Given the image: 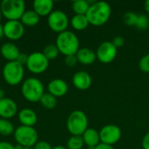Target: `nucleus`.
Returning a JSON list of instances; mask_svg holds the SVG:
<instances>
[{
	"label": "nucleus",
	"mask_w": 149,
	"mask_h": 149,
	"mask_svg": "<svg viewBox=\"0 0 149 149\" xmlns=\"http://www.w3.org/2000/svg\"><path fill=\"white\" fill-rule=\"evenodd\" d=\"M111 13L112 9L110 4L105 1H99L90 5L86 17L90 24L101 26L109 20Z\"/></svg>",
	"instance_id": "1"
},
{
	"label": "nucleus",
	"mask_w": 149,
	"mask_h": 149,
	"mask_svg": "<svg viewBox=\"0 0 149 149\" xmlns=\"http://www.w3.org/2000/svg\"><path fill=\"white\" fill-rule=\"evenodd\" d=\"M55 45L58 47L59 52L65 57L70 55H76L79 50V40L78 37L74 32L67 30L58 33Z\"/></svg>",
	"instance_id": "2"
},
{
	"label": "nucleus",
	"mask_w": 149,
	"mask_h": 149,
	"mask_svg": "<svg viewBox=\"0 0 149 149\" xmlns=\"http://www.w3.org/2000/svg\"><path fill=\"white\" fill-rule=\"evenodd\" d=\"M23 97L30 102H38L45 93L44 85L37 78H29L24 81L21 86Z\"/></svg>",
	"instance_id": "3"
},
{
	"label": "nucleus",
	"mask_w": 149,
	"mask_h": 149,
	"mask_svg": "<svg viewBox=\"0 0 149 149\" xmlns=\"http://www.w3.org/2000/svg\"><path fill=\"white\" fill-rule=\"evenodd\" d=\"M66 127L72 135L82 136L88 128V119L86 114L80 110L72 112L67 118Z\"/></svg>",
	"instance_id": "4"
},
{
	"label": "nucleus",
	"mask_w": 149,
	"mask_h": 149,
	"mask_svg": "<svg viewBox=\"0 0 149 149\" xmlns=\"http://www.w3.org/2000/svg\"><path fill=\"white\" fill-rule=\"evenodd\" d=\"M0 10L2 15L8 20H20L25 12V3L23 0H3Z\"/></svg>",
	"instance_id": "5"
},
{
	"label": "nucleus",
	"mask_w": 149,
	"mask_h": 149,
	"mask_svg": "<svg viewBox=\"0 0 149 149\" xmlns=\"http://www.w3.org/2000/svg\"><path fill=\"white\" fill-rule=\"evenodd\" d=\"M24 75V65L17 61L7 62L3 68V77L10 86H17L23 80Z\"/></svg>",
	"instance_id": "6"
},
{
	"label": "nucleus",
	"mask_w": 149,
	"mask_h": 149,
	"mask_svg": "<svg viewBox=\"0 0 149 149\" xmlns=\"http://www.w3.org/2000/svg\"><path fill=\"white\" fill-rule=\"evenodd\" d=\"M13 134L17 143L24 148H32L38 142V133L32 127L19 126Z\"/></svg>",
	"instance_id": "7"
},
{
	"label": "nucleus",
	"mask_w": 149,
	"mask_h": 149,
	"mask_svg": "<svg viewBox=\"0 0 149 149\" xmlns=\"http://www.w3.org/2000/svg\"><path fill=\"white\" fill-rule=\"evenodd\" d=\"M26 66L31 72L34 74H40L47 70L49 66V60L43 52H35L28 56Z\"/></svg>",
	"instance_id": "8"
},
{
	"label": "nucleus",
	"mask_w": 149,
	"mask_h": 149,
	"mask_svg": "<svg viewBox=\"0 0 149 149\" xmlns=\"http://www.w3.org/2000/svg\"><path fill=\"white\" fill-rule=\"evenodd\" d=\"M47 22L51 30L58 33L66 31L69 25V18L67 15L59 10H52V12L48 16Z\"/></svg>",
	"instance_id": "9"
},
{
	"label": "nucleus",
	"mask_w": 149,
	"mask_h": 149,
	"mask_svg": "<svg viewBox=\"0 0 149 149\" xmlns=\"http://www.w3.org/2000/svg\"><path fill=\"white\" fill-rule=\"evenodd\" d=\"M100 143L113 146L121 138V129L116 125H106L100 131Z\"/></svg>",
	"instance_id": "10"
},
{
	"label": "nucleus",
	"mask_w": 149,
	"mask_h": 149,
	"mask_svg": "<svg viewBox=\"0 0 149 149\" xmlns=\"http://www.w3.org/2000/svg\"><path fill=\"white\" fill-rule=\"evenodd\" d=\"M117 56V48L110 41L102 42L97 48L96 57L99 61L103 64L113 62Z\"/></svg>",
	"instance_id": "11"
},
{
	"label": "nucleus",
	"mask_w": 149,
	"mask_h": 149,
	"mask_svg": "<svg viewBox=\"0 0 149 149\" xmlns=\"http://www.w3.org/2000/svg\"><path fill=\"white\" fill-rule=\"evenodd\" d=\"M4 37L10 40L21 38L24 33V26L20 20H8L3 24Z\"/></svg>",
	"instance_id": "12"
},
{
	"label": "nucleus",
	"mask_w": 149,
	"mask_h": 149,
	"mask_svg": "<svg viewBox=\"0 0 149 149\" xmlns=\"http://www.w3.org/2000/svg\"><path fill=\"white\" fill-rule=\"evenodd\" d=\"M17 106L16 102L10 98H3L0 100V117L1 119H10L16 115Z\"/></svg>",
	"instance_id": "13"
},
{
	"label": "nucleus",
	"mask_w": 149,
	"mask_h": 149,
	"mask_svg": "<svg viewBox=\"0 0 149 149\" xmlns=\"http://www.w3.org/2000/svg\"><path fill=\"white\" fill-rule=\"evenodd\" d=\"M92 82H93V79H92L91 75L88 72H84V71L77 72L72 77L73 86L77 89L81 90V91L87 90L91 86Z\"/></svg>",
	"instance_id": "14"
},
{
	"label": "nucleus",
	"mask_w": 149,
	"mask_h": 149,
	"mask_svg": "<svg viewBox=\"0 0 149 149\" xmlns=\"http://www.w3.org/2000/svg\"><path fill=\"white\" fill-rule=\"evenodd\" d=\"M47 89L48 93L54 97H62L68 92V85L65 80L61 79H55L49 82Z\"/></svg>",
	"instance_id": "15"
},
{
	"label": "nucleus",
	"mask_w": 149,
	"mask_h": 149,
	"mask_svg": "<svg viewBox=\"0 0 149 149\" xmlns=\"http://www.w3.org/2000/svg\"><path fill=\"white\" fill-rule=\"evenodd\" d=\"M0 52L3 57V58L8 60V62L17 61L21 53L18 47L15 44L10 42L3 44L0 48Z\"/></svg>",
	"instance_id": "16"
},
{
	"label": "nucleus",
	"mask_w": 149,
	"mask_h": 149,
	"mask_svg": "<svg viewBox=\"0 0 149 149\" xmlns=\"http://www.w3.org/2000/svg\"><path fill=\"white\" fill-rule=\"evenodd\" d=\"M53 1L52 0H35L33 2V10L39 17L49 16L52 12Z\"/></svg>",
	"instance_id": "17"
},
{
	"label": "nucleus",
	"mask_w": 149,
	"mask_h": 149,
	"mask_svg": "<svg viewBox=\"0 0 149 149\" xmlns=\"http://www.w3.org/2000/svg\"><path fill=\"white\" fill-rule=\"evenodd\" d=\"M18 120L22 126L32 127L37 123L38 117L36 113L31 108H24L18 113Z\"/></svg>",
	"instance_id": "18"
},
{
	"label": "nucleus",
	"mask_w": 149,
	"mask_h": 149,
	"mask_svg": "<svg viewBox=\"0 0 149 149\" xmlns=\"http://www.w3.org/2000/svg\"><path fill=\"white\" fill-rule=\"evenodd\" d=\"M76 57H77L78 62L81 63L82 65H86L93 64L95 62V60L97 59L96 52L87 47L79 48V50L76 53Z\"/></svg>",
	"instance_id": "19"
},
{
	"label": "nucleus",
	"mask_w": 149,
	"mask_h": 149,
	"mask_svg": "<svg viewBox=\"0 0 149 149\" xmlns=\"http://www.w3.org/2000/svg\"><path fill=\"white\" fill-rule=\"evenodd\" d=\"M84 144L88 147V148H95L100 143V132L94 128H87L86 132L82 134Z\"/></svg>",
	"instance_id": "20"
},
{
	"label": "nucleus",
	"mask_w": 149,
	"mask_h": 149,
	"mask_svg": "<svg viewBox=\"0 0 149 149\" xmlns=\"http://www.w3.org/2000/svg\"><path fill=\"white\" fill-rule=\"evenodd\" d=\"M39 18L40 17L33 10H25L20 18V22L26 26H34L39 22Z\"/></svg>",
	"instance_id": "21"
},
{
	"label": "nucleus",
	"mask_w": 149,
	"mask_h": 149,
	"mask_svg": "<svg viewBox=\"0 0 149 149\" xmlns=\"http://www.w3.org/2000/svg\"><path fill=\"white\" fill-rule=\"evenodd\" d=\"M71 25L77 31H83L90 24L86 15H74L71 19Z\"/></svg>",
	"instance_id": "22"
},
{
	"label": "nucleus",
	"mask_w": 149,
	"mask_h": 149,
	"mask_svg": "<svg viewBox=\"0 0 149 149\" xmlns=\"http://www.w3.org/2000/svg\"><path fill=\"white\" fill-rule=\"evenodd\" d=\"M89 7L90 3L86 0H76L72 3V10L76 15H86Z\"/></svg>",
	"instance_id": "23"
},
{
	"label": "nucleus",
	"mask_w": 149,
	"mask_h": 149,
	"mask_svg": "<svg viewBox=\"0 0 149 149\" xmlns=\"http://www.w3.org/2000/svg\"><path fill=\"white\" fill-rule=\"evenodd\" d=\"M15 132L13 124L5 119H0V134L3 136H9Z\"/></svg>",
	"instance_id": "24"
},
{
	"label": "nucleus",
	"mask_w": 149,
	"mask_h": 149,
	"mask_svg": "<svg viewBox=\"0 0 149 149\" xmlns=\"http://www.w3.org/2000/svg\"><path fill=\"white\" fill-rule=\"evenodd\" d=\"M39 102L41 105L47 108V109H53L57 106V98L52 95L51 93H44V95L41 97Z\"/></svg>",
	"instance_id": "25"
},
{
	"label": "nucleus",
	"mask_w": 149,
	"mask_h": 149,
	"mask_svg": "<svg viewBox=\"0 0 149 149\" xmlns=\"http://www.w3.org/2000/svg\"><path fill=\"white\" fill-rule=\"evenodd\" d=\"M59 53L60 52H59L58 47L54 44H50V45H46L43 50V54L46 57V58L48 60L55 59L58 56Z\"/></svg>",
	"instance_id": "26"
},
{
	"label": "nucleus",
	"mask_w": 149,
	"mask_h": 149,
	"mask_svg": "<svg viewBox=\"0 0 149 149\" xmlns=\"http://www.w3.org/2000/svg\"><path fill=\"white\" fill-rule=\"evenodd\" d=\"M84 141L82 136L72 135L67 141V149H83Z\"/></svg>",
	"instance_id": "27"
},
{
	"label": "nucleus",
	"mask_w": 149,
	"mask_h": 149,
	"mask_svg": "<svg viewBox=\"0 0 149 149\" xmlns=\"http://www.w3.org/2000/svg\"><path fill=\"white\" fill-rule=\"evenodd\" d=\"M123 22L129 26H134L136 25L137 23V19H138V15L134 12V11H127L124 15H123Z\"/></svg>",
	"instance_id": "28"
},
{
	"label": "nucleus",
	"mask_w": 149,
	"mask_h": 149,
	"mask_svg": "<svg viewBox=\"0 0 149 149\" xmlns=\"http://www.w3.org/2000/svg\"><path fill=\"white\" fill-rule=\"evenodd\" d=\"M139 30H147L149 27V18L145 14H141L138 15V19L137 23L135 25Z\"/></svg>",
	"instance_id": "29"
},
{
	"label": "nucleus",
	"mask_w": 149,
	"mask_h": 149,
	"mask_svg": "<svg viewBox=\"0 0 149 149\" xmlns=\"http://www.w3.org/2000/svg\"><path fill=\"white\" fill-rule=\"evenodd\" d=\"M139 68L141 72L148 73L149 72V53L144 55L139 61Z\"/></svg>",
	"instance_id": "30"
},
{
	"label": "nucleus",
	"mask_w": 149,
	"mask_h": 149,
	"mask_svg": "<svg viewBox=\"0 0 149 149\" xmlns=\"http://www.w3.org/2000/svg\"><path fill=\"white\" fill-rule=\"evenodd\" d=\"M65 63L66 65L72 67L74 65H76V64L78 63V59L76 55H70V56H66L65 58Z\"/></svg>",
	"instance_id": "31"
},
{
	"label": "nucleus",
	"mask_w": 149,
	"mask_h": 149,
	"mask_svg": "<svg viewBox=\"0 0 149 149\" xmlns=\"http://www.w3.org/2000/svg\"><path fill=\"white\" fill-rule=\"evenodd\" d=\"M33 149H52V148L50 145V143L44 141H38L35 144Z\"/></svg>",
	"instance_id": "32"
},
{
	"label": "nucleus",
	"mask_w": 149,
	"mask_h": 149,
	"mask_svg": "<svg viewBox=\"0 0 149 149\" xmlns=\"http://www.w3.org/2000/svg\"><path fill=\"white\" fill-rule=\"evenodd\" d=\"M112 43H113V45L118 49V48H120V47H121V46H123V45H124V44H125V40H124V38H123L122 37H120V36H117V37H115V38L113 39Z\"/></svg>",
	"instance_id": "33"
},
{
	"label": "nucleus",
	"mask_w": 149,
	"mask_h": 149,
	"mask_svg": "<svg viewBox=\"0 0 149 149\" xmlns=\"http://www.w3.org/2000/svg\"><path fill=\"white\" fill-rule=\"evenodd\" d=\"M28 56L29 55H27L25 53H20V55H19V57H18L17 61L19 62L23 65H26V63H27V60H28Z\"/></svg>",
	"instance_id": "34"
},
{
	"label": "nucleus",
	"mask_w": 149,
	"mask_h": 149,
	"mask_svg": "<svg viewBox=\"0 0 149 149\" xmlns=\"http://www.w3.org/2000/svg\"><path fill=\"white\" fill-rule=\"evenodd\" d=\"M141 145L143 149H149V132L144 135L141 141Z\"/></svg>",
	"instance_id": "35"
},
{
	"label": "nucleus",
	"mask_w": 149,
	"mask_h": 149,
	"mask_svg": "<svg viewBox=\"0 0 149 149\" xmlns=\"http://www.w3.org/2000/svg\"><path fill=\"white\" fill-rule=\"evenodd\" d=\"M0 149H15V146L6 141H0Z\"/></svg>",
	"instance_id": "36"
},
{
	"label": "nucleus",
	"mask_w": 149,
	"mask_h": 149,
	"mask_svg": "<svg viewBox=\"0 0 149 149\" xmlns=\"http://www.w3.org/2000/svg\"><path fill=\"white\" fill-rule=\"evenodd\" d=\"M94 149H115L113 146H110V145H107V144H104V143H100L96 148Z\"/></svg>",
	"instance_id": "37"
},
{
	"label": "nucleus",
	"mask_w": 149,
	"mask_h": 149,
	"mask_svg": "<svg viewBox=\"0 0 149 149\" xmlns=\"http://www.w3.org/2000/svg\"><path fill=\"white\" fill-rule=\"evenodd\" d=\"M144 7H145V10L149 14V0H147L144 3Z\"/></svg>",
	"instance_id": "38"
},
{
	"label": "nucleus",
	"mask_w": 149,
	"mask_h": 149,
	"mask_svg": "<svg viewBox=\"0 0 149 149\" xmlns=\"http://www.w3.org/2000/svg\"><path fill=\"white\" fill-rule=\"evenodd\" d=\"M4 36V33H3V25H2L0 24V39Z\"/></svg>",
	"instance_id": "39"
},
{
	"label": "nucleus",
	"mask_w": 149,
	"mask_h": 149,
	"mask_svg": "<svg viewBox=\"0 0 149 149\" xmlns=\"http://www.w3.org/2000/svg\"><path fill=\"white\" fill-rule=\"evenodd\" d=\"M3 98H5L4 91H3L2 88H0V100H3Z\"/></svg>",
	"instance_id": "40"
},
{
	"label": "nucleus",
	"mask_w": 149,
	"mask_h": 149,
	"mask_svg": "<svg viewBox=\"0 0 149 149\" xmlns=\"http://www.w3.org/2000/svg\"><path fill=\"white\" fill-rule=\"evenodd\" d=\"M52 149H67V148L63 147V146H56V147L52 148Z\"/></svg>",
	"instance_id": "41"
},
{
	"label": "nucleus",
	"mask_w": 149,
	"mask_h": 149,
	"mask_svg": "<svg viewBox=\"0 0 149 149\" xmlns=\"http://www.w3.org/2000/svg\"><path fill=\"white\" fill-rule=\"evenodd\" d=\"M15 149H24V147H22L21 145L17 144V145L15 146Z\"/></svg>",
	"instance_id": "42"
},
{
	"label": "nucleus",
	"mask_w": 149,
	"mask_h": 149,
	"mask_svg": "<svg viewBox=\"0 0 149 149\" xmlns=\"http://www.w3.org/2000/svg\"><path fill=\"white\" fill-rule=\"evenodd\" d=\"M2 12H1V10H0V21H1V18H2Z\"/></svg>",
	"instance_id": "43"
},
{
	"label": "nucleus",
	"mask_w": 149,
	"mask_h": 149,
	"mask_svg": "<svg viewBox=\"0 0 149 149\" xmlns=\"http://www.w3.org/2000/svg\"><path fill=\"white\" fill-rule=\"evenodd\" d=\"M24 149H33V148H24Z\"/></svg>",
	"instance_id": "44"
}]
</instances>
